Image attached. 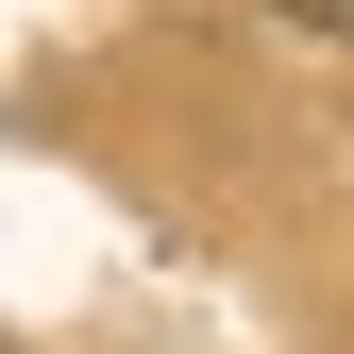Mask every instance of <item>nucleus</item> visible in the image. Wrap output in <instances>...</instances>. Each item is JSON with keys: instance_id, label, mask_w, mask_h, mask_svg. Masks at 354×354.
Instances as JSON below:
<instances>
[{"instance_id": "nucleus-1", "label": "nucleus", "mask_w": 354, "mask_h": 354, "mask_svg": "<svg viewBox=\"0 0 354 354\" xmlns=\"http://www.w3.org/2000/svg\"><path fill=\"white\" fill-rule=\"evenodd\" d=\"M270 17H304V34H354V0H270Z\"/></svg>"}]
</instances>
